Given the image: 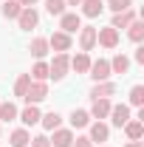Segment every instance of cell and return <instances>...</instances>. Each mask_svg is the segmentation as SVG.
<instances>
[{
    "mask_svg": "<svg viewBox=\"0 0 144 147\" xmlns=\"http://www.w3.org/2000/svg\"><path fill=\"white\" fill-rule=\"evenodd\" d=\"M28 105H40L42 99H48V85L45 82H34L31 79V85H28V91H26V96H23Z\"/></svg>",
    "mask_w": 144,
    "mask_h": 147,
    "instance_id": "7a4b0ae2",
    "label": "cell"
},
{
    "mask_svg": "<svg viewBox=\"0 0 144 147\" xmlns=\"http://www.w3.org/2000/svg\"><path fill=\"white\" fill-rule=\"evenodd\" d=\"M127 37H130L133 42H141V40H144V23H141L139 17H136L130 26H127Z\"/></svg>",
    "mask_w": 144,
    "mask_h": 147,
    "instance_id": "603a6c76",
    "label": "cell"
},
{
    "mask_svg": "<svg viewBox=\"0 0 144 147\" xmlns=\"http://www.w3.org/2000/svg\"><path fill=\"white\" fill-rule=\"evenodd\" d=\"M108 9L113 14H119V11H127V9H133V0H110Z\"/></svg>",
    "mask_w": 144,
    "mask_h": 147,
    "instance_id": "4dcf8cb0",
    "label": "cell"
},
{
    "mask_svg": "<svg viewBox=\"0 0 144 147\" xmlns=\"http://www.w3.org/2000/svg\"><path fill=\"white\" fill-rule=\"evenodd\" d=\"M124 147H144V142H130V144H124Z\"/></svg>",
    "mask_w": 144,
    "mask_h": 147,
    "instance_id": "d590c367",
    "label": "cell"
},
{
    "mask_svg": "<svg viewBox=\"0 0 144 147\" xmlns=\"http://www.w3.org/2000/svg\"><path fill=\"white\" fill-rule=\"evenodd\" d=\"M124 133H127V139L130 142H141V136H144V125L139 122V119H130L124 125Z\"/></svg>",
    "mask_w": 144,
    "mask_h": 147,
    "instance_id": "e0dca14e",
    "label": "cell"
},
{
    "mask_svg": "<svg viewBox=\"0 0 144 147\" xmlns=\"http://www.w3.org/2000/svg\"><path fill=\"white\" fill-rule=\"evenodd\" d=\"M110 122L116 125V127H124L127 122H130V105H110Z\"/></svg>",
    "mask_w": 144,
    "mask_h": 147,
    "instance_id": "52a82bcc",
    "label": "cell"
},
{
    "mask_svg": "<svg viewBox=\"0 0 144 147\" xmlns=\"http://www.w3.org/2000/svg\"><path fill=\"white\" fill-rule=\"evenodd\" d=\"M96 42L102 45V48H116L119 45V31L116 28H96Z\"/></svg>",
    "mask_w": 144,
    "mask_h": 147,
    "instance_id": "8992f818",
    "label": "cell"
},
{
    "mask_svg": "<svg viewBox=\"0 0 144 147\" xmlns=\"http://www.w3.org/2000/svg\"><path fill=\"white\" fill-rule=\"evenodd\" d=\"M133 20H136V11H133V9H127V11H119V14H113V23H110V28H116V31H119V28H127Z\"/></svg>",
    "mask_w": 144,
    "mask_h": 147,
    "instance_id": "5bb4252c",
    "label": "cell"
},
{
    "mask_svg": "<svg viewBox=\"0 0 144 147\" xmlns=\"http://www.w3.org/2000/svg\"><path fill=\"white\" fill-rule=\"evenodd\" d=\"M93 45H96V28L93 26H82L79 28V48L82 51H93Z\"/></svg>",
    "mask_w": 144,
    "mask_h": 147,
    "instance_id": "ba28073f",
    "label": "cell"
},
{
    "mask_svg": "<svg viewBox=\"0 0 144 147\" xmlns=\"http://www.w3.org/2000/svg\"><path fill=\"white\" fill-rule=\"evenodd\" d=\"M108 62H110V74H122V76H124V74L130 71V59H127L122 51L113 57V59H108Z\"/></svg>",
    "mask_w": 144,
    "mask_h": 147,
    "instance_id": "9a60e30c",
    "label": "cell"
},
{
    "mask_svg": "<svg viewBox=\"0 0 144 147\" xmlns=\"http://www.w3.org/2000/svg\"><path fill=\"white\" fill-rule=\"evenodd\" d=\"M34 3H37V0H20V6H23V9H31Z\"/></svg>",
    "mask_w": 144,
    "mask_h": 147,
    "instance_id": "e575fe53",
    "label": "cell"
},
{
    "mask_svg": "<svg viewBox=\"0 0 144 147\" xmlns=\"http://www.w3.org/2000/svg\"><path fill=\"white\" fill-rule=\"evenodd\" d=\"M130 105L144 108V85H133V88H130Z\"/></svg>",
    "mask_w": 144,
    "mask_h": 147,
    "instance_id": "f546056e",
    "label": "cell"
},
{
    "mask_svg": "<svg viewBox=\"0 0 144 147\" xmlns=\"http://www.w3.org/2000/svg\"><path fill=\"white\" fill-rule=\"evenodd\" d=\"M65 0H45V11L51 14V17H62L65 14Z\"/></svg>",
    "mask_w": 144,
    "mask_h": 147,
    "instance_id": "4316f807",
    "label": "cell"
},
{
    "mask_svg": "<svg viewBox=\"0 0 144 147\" xmlns=\"http://www.w3.org/2000/svg\"><path fill=\"white\" fill-rule=\"evenodd\" d=\"M17 116L23 119V125H37L42 113H40V108H37V105H28V108H23V110H20Z\"/></svg>",
    "mask_w": 144,
    "mask_h": 147,
    "instance_id": "d6986e66",
    "label": "cell"
},
{
    "mask_svg": "<svg viewBox=\"0 0 144 147\" xmlns=\"http://www.w3.org/2000/svg\"><path fill=\"white\" fill-rule=\"evenodd\" d=\"M71 68V57L68 54H54V59L48 62V79H65V74Z\"/></svg>",
    "mask_w": 144,
    "mask_h": 147,
    "instance_id": "6da1fadb",
    "label": "cell"
},
{
    "mask_svg": "<svg viewBox=\"0 0 144 147\" xmlns=\"http://www.w3.org/2000/svg\"><path fill=\"white\" fill-rule=\"evenodd\" d=\"M0 11H3V17H9V20H17V17H20V11H23V6H20V0H6Z\"/></svg>",
    "mask_w": 144,
    "mask_h": 147,
    "instance_id": "7402d4cb",
    "label": "cell"
},
{
    "mask_svg": "<svg viewBox=\"0 0 144 147\" xmlns=\"http://www.w3.org/2000/svg\"><path fill=\"white\" fill-rule=\"evenodd\" d=\"M88 76L93 79V82H108V79H110V62H108V59H96V62H90Z\"/></svg>",
    "mask_w": 144,
    "mask_h": 147,
    "instance_id": "3957f363",
    "label": "cell"
},
{
    "mask_svg": "<svg viewBox=\"0 0 144 147\" xmlns=\"http://www.w3.org/2000/svg\"><path fill=\"white\" fill-rule=\"evenodd\" d=\"M88 139H90V142H108V139H110V127L105 125V122H93Z\"/></svg>",
    "mask_w": 144,
    "mask_h": 147,
    "instance_id": "4fadbf2b",
    "label": "cell"
},
{
    "mask_svg": "<svg viewBox=\"0 0 144 147\" xmlns=\"http://www.w3.org/2000/svg\"><path fill=\"white\" fill-rule=\"evenodd\" d=\"M28 51H31V57H37V59H45V54L51 51V48H48V40H45V37H34L31 45H28Z\"/></svg>",
    "mask_w": 144,
    "mask_h": 147,
    "instance_id": "7c38bea8",
    "label": "cell"
},
{
    "mask_svg": "<svg viewBox=\"0 0 144 147\" xmlns=\"http://www.w3.org/2000/svg\"><path fill=\"white\" fill-rule=\"evenodd\" d=\"M88 125H90V113L73 108L71 110V127H88Z\"/></svg>",
    "mask_w": 144,
    "mask_h": 147,
    "instance_id": "44dd1931",
    "label": "cell"
},
{
    "mask_svg": "<svg viewBox=\"0 0 144 147\" xmlns=\"http://www.w3.org/2000/svg\"><path fill=\"white\" fill-rule=\"evenodd\" d=\"M59 28H62L65 34H76V31L82 28V17H79L76 11H65V14L59 17Z\"/></svg>",
    "mask_w": 144,
    "mask_h": 147,
    "instance_id": "5b68a950",
    "label": "cell"
},
{
    "mask_svg": "<svg viewBox=\"0 0 144 147\" xmlns=\"http://www.w3.org/2000/svg\"><path fill=\"white\" fill-rule=\"evenodd\" d=\"M90 62H93V59H90V57H88V51H79V54H76V57H73V59H71V68H73V71H76V74H88Z\"/></svg>",
    "mask_w": 144,
    "mask_h": 147,
    "instance_id": "ac0fdd59",
    "label": "cell"
},
{
    "mask_svg": "<svg viewBox=\"0 0 144 147\" xmlns=\"http://www.w3.org/2000/svg\"><path fill=\"white\" fill-rule=\"evenodd\" d=\"M116 93V82H96L90 88V99H110Z\"/></svg>",
    "mask_w": 144,
    "mask_h": 147,
    "instance_id": "8fae6325",
    "label": "cell"
},
{
    "mask_svg": "<svg viewBox=\"0 0 144 147\" xmlns=\"http://www.w3.org/2000/svg\"><path fill=\"white\" fill-rule=\"evenodd\" d=\"M17 23H20V28H23V31H31V28H37L40 14L34 11V6H31V9H23V11H20V17H17Z\"/></svg>",
    "mask_w": 144,
    "mask_h": 147,
    "instance_id": "9c48e42d",
    "label": "cell"
},
{
    "mask_svg": "<svg viewBox=\"0 0 144 147\" xmlns=\"http://www.w3.org/2000/svg\"><path fill=\"white\" fill-rule=\"evenodd\" d=\"M48 48L57 51V54L71 51V34H65V31H54V34L48 37Z\"/></svg>",
    "mask_w": 144,
    "mask_h": 147,
    "instance_id": "277c9868",
    "label": "cell"
},
{
    "mask_svg": "<svg viewBox=\"0 0 144 147\" xmlns=\"http://www.w3.org/2000/svg\"><path fill=\"white\" fill-rule=\"evenodd\" d=\"M34 82H45L48 79V62H42V59H37L34 68H31V74H28Z\"/></svg>",
    "mask_w": 144,
    "mask_h": 147,
    "instance_id": "cb8c5ba5",
    "label": "cell"
},
{
    "mask_svg": "<svg viewBox=\"0 0 144 147\" xmlns=\"http://www.w3.org/2000/svg\"><path fill=\"white\" fill-rule=\"evenodd\" d=\"M65 3H68V6H79L82 0H65Z\"/></svg>",
    "mask_w": 144,
    "mask_h": 147,
    "instance_id": "8d00e7d4",
    "label": "cell"
},
{
    "mask_svg": "<svg viewBox=\"0 0 144 147\" xmlns=\"http://www.w3.org/2000/svg\"><path fill=\"white\" fill-rule=\"evenodd\" d=\"M28 85H31V76H28V74H20L17 82H14V96H20V99H23V96H26V91H28Z\"/></svg>",
    "mask_w": 144,
    "mask_h": 147,
    "instance_id": "f1b7e54d",
    "label": "cell"
},
{
    "mask_svg": "<svg viewBox=\"0 0 144 147\" xmlns=\"http://www.w3.org/2000/svg\"><path fill=\"white\" fill-rule=\"evenodd\" d=\"M79 6H82V14H85V17H99V14L105 11V3H102V0H82Z\"/></svg>",
    "mask_w": 144,
    "mask_h": 147,
    "instance_id": "2e32d148",
    "label": "cell"
},
{
    "mask_svg": "<svg viewBox=\"0 0 144 147\" xmlns=\"http://www.w3.org/2000/svg\"><path fill=\"white\" fill-rule=\"evenodd\" d=\"M31 147H51V139L40 133V136H34V139H31Z\"/></svg>",
    "mask_w": 144,
    "mask_h": 147,
    "instance_id": "1f68e13d",
    "label": "cell"
},
{
    "mask_svg": "<svg viewBox=\"0 0 144 147\" xmlns=\"http://www.w3.org/2000/svg\"><path fill=\"white\" fill-rule=\"evenodd\" d=\"M28 142H31V136H28V130H23V127H17L11 133V139H9L11 147H28Z\"/></svg>",
    "mask_w": 144,
    "mask_h": 147,
    "instance_id": "d4e9b609",
    "label": "cell"
},
{
    "mask_svg": "<svg viewBox=\"0 0 144 147\" xmlns=\"http://www.w3.org/2000/svg\"><path fill=\"white\" fill-rule=\"evenodd\" d=\"M73 144V133L65 127H57L54 130V147H71Z\"/></svg>",
    "mask_w": 144,
    "mask_h": 147,
    "instance_id": "ffe728a7",
    "label": "cell"
},
{
    "mask_svg": "<svg viewBox=\"0 0 144 147\" xmlns=\"http://www.w3.org/2000/svg\"><path fill=\"white\" fill-rule=\"evenodd\" d=\"M71 147H93V142H90L88 136H79V139H73Z\"/></svg>",
    "mask_w": 144,
    "mask_h": 147,
    "instance_id": "d6a6232c",
    "label": "cell"
},
{
    "mask_svg": "<svg viewBox=\"0 0 144 147\" xmlns=\"http://www.w3.org/2000/svg\"><path fill=\"white\" fill-rule=\"evenodd\" d=\"M90 119H96V122H102V119H108L110 113V99H93V105H90Z\"/></svg>",
    "mask_w": 144,
    "mask_h": 147,
    "instance_id": "30bf717a",
    "label": "cell"
},
{
    "mask_svg": "<svg viewBox=\"0 0 144 147\" xmlns=\"http://www.w3.org/2000/svg\"><path fill=\"white\" fill-rule=\"evenodd\" d=\"M136 62L144 65V45H141V42H139V48H136Z\"/></svg>",
    "mask_w": 144,
    "mask_h": 147,
    "instance_id": "836d02e7",
    "label": "cell"
},
{
    "mask_svg": "<svg viewBox=\"0 0 144 147\" xmlns=\"http://www.w3.org/2000/svg\"><path fill=\"white\" fill-rule=\"evenodd\" d=\"M17 105H11V102H3L0 105V122H11V119H17Z\"/></svg>",
    "mask_w": 144,
    "mask_h": 147,
    "instance_id": "83f0119b",
    "label": "cell"
},
{
    "mask_svg": "<svg viewBox=\"0 0 144 147\" xmlns=\"http://www.w3.org/2000/svg\"><path fill=\"white\" fill-rule=\"evenodd\" d=\"M40 122H42V127H45V130H57V127H59V122H62V116H59L57 110H48L45 116H40Z\"/></svg>",
    "mask_w": 144,
    "mask_h": 147,
    "instance_id": "484cf974",
    "label": "cell"
}]
</instances>
